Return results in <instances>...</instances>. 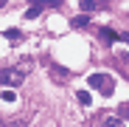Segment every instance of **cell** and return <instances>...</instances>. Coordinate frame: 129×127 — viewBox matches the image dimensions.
<instances>
[{
	"mask_svg": "<svg viewBox=\"0 0 129 127\" xmlns=\"http://www.w3.org/2000/svg\"><path fill=\"white\" fill-rule=\"evenodd\" d=\"M90 88L101 90L104 96H112V93H115V79H112L110 74H93V76H90Z\"/></svg>",
	"mask_w": 129,
	"mask_h": 127,
	"instance_id": "obj_1",
	"label": "cell"
},
{
	"mask_svg": "<svg viewBox=\"0 0 129 127\" xmlns=\"http://www.w3.org/2000/svg\"><path fill=\"white\" fill-rule=\"evenodd\" d=\"M23 79H25V71H17V68H0V85L17 88Z\"/></svg>",
	"mask_w": 129,
	"mask_h": 127,
	"instance_id": "obj_2",
	"label": "cell"
},
{
	"mask_svg": "<svg viewBox=\"0 0 129 127\" xmlns=\"http://www.w3.org/2000/svg\"><path fill=\"white\" fill-rule=\"evenodd\" d=\"M81 3V11H95V9H104L107 3L104 0H79Z\"/></svg>",
	"mask_w": 129,
	"mask_h": 127,
	"instance_id": "obj_3",
	"label": "cell"
},
{
	"mask_svg": "<svg viewBox=\"0 0 129 127\" xmlns=\"http://www.w3.org/2000/svg\"><path fill=\"white\" fill-rule=\"evenodd\" d=\"M70 23H73V28H84V26L90 23V17H87V11H84V14H79V17H73Z\"/></svg>",
	"mask_w": 129,
	"mask_h": 127,
	"instance_id": "obj_4",
	"label": "cell"
},
{
	"mask_svg": "<svg viewBox=\"0 0 129 127\" xmlns=\"http://www.w3.org/2000/svg\"><path fill=\"white\" fill-rule=\"evenodd\" d=\"M104 127H123V121H121V116H107Z\"/></svg>",
	"mask_w": 129,
	"mask_h": 127,
	"instance_id": "obj_5",
	"label": "cell"
},
{
	"mask_svg": "<svg viewBox=\"0 0 129 127\" xmlns=\"http://www.w3.org/2000/svg\"><path fill=\"white\" fill-rule=\"evenodd\" d=\"M34 6H39V9H45V6H59L62 0H31Z\"/></svg>",
	"mask_w": 129,
	"mask_h": 127,
	"instance_id": "obj_6",
	"label": "cell"
},
{
	"mask_svg": "<svg viewBox=\"0 0 129 127\" xmlns=\"http://www.w3.org/2000/svg\"><path fill=\"white\" fill-rule=\"evenodd\" d=\"M79 102L84 104V107H90V102H93V96H90L87 90H79Z\"/></svg>",
	"mask_w": 129,
	"mask_h": 127,
	"instance_id": "obj_7",
	"label": "cell"
},
{
	"mask_svg": "<svg viewBox=\"0 0 129 127\" xmlns=\"http://www.w3.org/2000/svg\"><path fill=\"white\" fill-rule=\"evenodd\" d=\"M6 37H9V40H17V42H20V40H23V31H17V28H9V31H6Z\"/></svg>",
	"mask_w": 129,
	"mask_h": 127,
	"instance_id": "obj_8",
	"label": "cell"
},
{
	"mask_svg": "<svg viewBox=\"0 0 129 127\" xmlns=\"http://www.w3.org/2000/svg\"><path fill=\"white\" fill-rule=\"evenodd\" d=\"M101 37H104L107 42H112V40H118V34H115V31H110V28H104V31H101Z\"/></svg>",
	"mask_w": 129,
	"mask_h": 127,
	"instance_id": "obj_9",
	"label": "cell"
},
{
	"mask_svg": "<svg viewBox=\"0 0 129 127\" xmlns=\"http://www.w3.org/2000/svg\"><path fill=\"white\" fill-rule=\"evenodd\" d=\"M0 99H3V102H14L17 93H14V90H3V93H0Z\"/></svg>",
	"mask_w": 129,
	"mask_h": 127,
	"instance_id": "obj_10",
	"label": "cell"
},
{
	"mask_svg": "<svg viewBox=\"0 0 129 127\" xmlns=\"http://www.w3.org/2000/svg\"><path fill=\"white\" fill-rule=\"evenodd\" d=\"M39 11H42L39 6H31V9L25 11V17H28V20H34V17H39Z\"/></svg>",
	"mask_w": 129,
	"mask_h": 127,
	"instance_id": "obj_11",
	"label": "cell"
},
{
	"mask_svg": "<svg viewBox=\"0 0 129 127\" xmlns=\"http://www.w3.org/2000/svg\"><path fill=\"white\" fill-rule=\"evenodd\" d=\"M118 113H121V119H126V116H129V104H121V110H118Z\"/></svg>",
	"mask_w": 129,
	"mask_h": 127,
	"instance_id": "obj_12",
	"label": "cell"
},
{
	"mask_svg": "<svg viewBox=\"0 0 129 127\" xmlns=\"http://www.w3.org/2000/svg\"><path fill=\"white\" fill-rule=\"evenodd\" d=\"M3 6H6V0H0V9H3Z\"/></svg>",
	"mask_w": 129,
	"mask_h": 127,
	"instance_id": "obj_13",
	"label": "cell"
},
{
	"mask_svg": "<svg viewBox=\"0 0 129 127\" xmlns=\"http://www.w3.org/2000/svg\"><path fill=\"white\" fill-rule=\"evenodd\" d=\"M0 127H6V124H3V121H0Z\"/></svg>",
	"mask_w": 129,
	"mask_h": 127,
	"instance_id": "obj_14",
	"label": "cell"
},
{
	"mask_svg": "<svg viewBox=\"0 0 129 127\" xmlns=\"http://www.w3.org/2000/svg\"><path fill=\"white\" fill-rule=\"evenodd\" d=\"M14 127H23V124H14Z\"/></svg>",
	"mask_w": 129,
	"mask_h": 127,
	"instance_id": "obj_15",
	"label": "cell"
}]
</instances>
